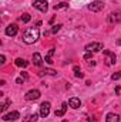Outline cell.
Returning a JSON list of instances; mask_svg holds the SVG:
<instances>
[{"instance_id": "cell-28", "label": "cell", "mask_w": 121, "mask_h": 122, "mask_svg": "<svg viewBox=\"0 0 121 122\" xmlns=\"http://www.w3.org/2000/svg\"><path fill=\"white\" fill-rule=\"evenodd\" d=\"M87 122H97V121H95L94 118H88V119H87Z\"/></svg>"}, {"instance_id": "cell-26", "label": "cell", "mask_w": 121, "mask_h": 122, "mask_svg": "<svg viewBox=\"0 0 121 122\" xmlns=\"http://www.w3.org/2000/svg\"><path fill=\"white\" fill-rule=\"evenodd\" d=\"M0 62H1V64H4V62H6V57H4L3 54L0 56Z\"/></svg>"}, {"instance_id": "cell-8", "label": "cell", "mask_w": 121, "mask_h": 122, "mask_svg": "<svg viewBox=\"0 0 121 122\" xmlns=\"http://www.w3.org/2000/svg\"><path fill=\"white\" fill-rule=\"evenodd\" d=\"M20 118V114L17 112V111H11V112H9V114H4L3 115V121H16V119H19Z\"/></svg>"}, {"instance_id": "cell-7", "label": "cell", "mask_w": 121, "mask_h": 122, "mask_svg": "<svg viewBox=\"0 0 121 122\" xmlns=\"http://www.w3.org/2000/svg\"><path fill=\"white\" fill-rule=\"evenodd\" d=\"M104 9V3L100 1V0H95V1H91L88 4V10L91 11H101Z\"/></svg>"}, {"instance_id": "cell-25", "label": "cell", "mask_w": 121, "mask_h": 122, "mask_svg": "<svg viewBox=\"0 0 121 122\" xmlns=\"http://www.w3.org/2000/svg\"><path fill=\"white\" fill-rule=\"evenodd\" d=\"M20 74H22V78H24V80H27V78H29V75H27V72H26V71H23V72H20Z\"/></svg>"}, {"instance_id": "cell-14", "label": "cell", "mask_w": 121, "mask_h": 122, "mask_svg": "<svg viewBox=\"0 0 121 122\" xmlns=\"http://www.w3.org/2000/svg\"><path fill=\"white\" fill-rule=\"evenodd\" d=\"M66 111H67V102H63L61 104V107H60V109H57L56 111V117H63L64 114H66Z\"/></svg>"}, {"instance_id": "cell-19", "label": "cell", "mask_w": 121, "mask_h": 122, "mask_svg": "<svg viewBox=\"0 0 121 122\" xmlns=\"http://www.w3.org/2000/svg\"><path fill=\"white\" fill-rule=\"evenodd\" d=\"M30 14H27V13H24V14H23V16H22V17H20V20H22V21H23V23H29V21H30Z\"/></svg>"}, {"instance_id": "cell-9", "label": "cell", "mask_w": 121, "mask_h": 122, "mask_svg": "<svg viewBox=\"0 0 121 122\" xmlns=\"http://www.w3.org/2000/svg\"><path fill=\"white\" fill-rule=\"evenodd\" d=\"M40 91L38 90H30V91L26 94V99L27 101H36V99H38L40 98Z\"/></svg>"}, {"instance_id": "cell-16", "label": "cell", "mask_w": 121, "mask_h": 122, "mask_svg": "<svg viewBox=\"0 0 121 122\" xmlns=\"http://www.w3.org/2000/svg\"><path fill=\"white\" fill-rule=\"evenodd\" d=\"M40 75H57V71L56 70H51V68H46L40 72Z\"/></svg>"}, {"instance_id": "cell-18", "label": "cell", "mask_w": 121, "mask_h": 122, "mask_svg": "<svg viewBox=\"0 0 121 122\" xmlns=\"http://www.w3.org/2000/svg\"><path fill=\"white\" fill-rule=\"evenodd\" d=\"M53 54H54V48H51V50H50V51H49V54H47V56H46V62H47V64H51V62H53V61H51V56H53Z\"/></svg>"}, {"instance_id": "cell-27", "label": "cell", "mask_w": 121, "mask_h": 122, "mask_svg": "<svg viewBox=\"0 0 121 122\" xmlns=\"http://www.w3.org/2000/svg\"><path fill=\"white\" fill-rule=\"evenodd\" d=\"M23 81H24V78H17V80H16L17 84H23Z\"/></svg>"}, {"instance_id": "cell-29", "label": "cell", "mask_w": 121, "mask_h": 122, "mask_svg": "<svg viewBox=\"0 0 121 122\" xmlns=\"http://www.w3.org/2000/svg\"><path fill=\"white\" fill-rule=\"evenodd\" d=\"M117 44H118V46H121V38H120V40H117Z\"/></svg>"}, {"instance_id": "cell-21", "label": "cell", "mask_w": 121, "mask_h": 122, "mask_svg": "<svg viewBox=\"0 0 121 122\" xmlns=\"http://www.w3.org/2000/svg\"><path fill=\"white\" fill-rule=\"evenodd\" d=\"M10 104H11V101H10V99H6V102L1 105V112H4V111L9 108V105H10Z\"/></svg>"}, {"instance_id": "cell-24", "label": "cell", "mask_w": 121, "mask_h": 122, "mask_svg": "<svg viewBox=\"0 0 121 122\" xmlns=\"http://www.w3.org/2000/svg\"><path fill=\"white\" fill-rule=\"evenodd\" d=\"M91 56H93V53H86V54H84V60H90Z\"/></svg>"}, {"instance_id": "cell-6", "label": "cell", "mask_w": 121, "mask_h": 122, "mask_svg": "<svg viewBox=\"0 0 121 122\" xmlns=\"http://www.w3.org/2000/svg\"><path fill=\"white\" fill-rule=\"evenodd\" d=\"M103 53H104V56H105V64H107V65H113V64L116 62L117 57H116V54H114L113 51H110V50H104Z\"/></svg>"}, {"instance_id": "cell-17", "label": "cell", "mask_w": 121, "mask_h": 122, "mask_svg": "<svg viewBox=\"0 0 121 122\" xmlns=\"http://www.w3.org/2000/svg\"><path fill=\"white\" fill-rule=\"evenodd\" d=\"M73 71H74V75H76L77 78H83V72L80 71V67H78V65H74Z\"/></svg>"}, {"instance_id": "cell-12", "label": "cell", "mask_w": 121, "mask_h": 122, "mask_svg": "<svg viewBox=\"0 0 121 122\" xmlns=\"http://www.w3.org/2000/svg\"><path fill=\"white\" fill-rule=\"evenodd\" d=\"M105 121H107V122H120V117H118L117 114H113V112H110V114H107V117H105Z\"/></svg>"}, {"instance_id": "cell-20", "label": "cell", "mask_w": 121, "mask_h": 122, "mask_svg": "<svg viewBox=\"0 0 121 122\" xmlns=\"http://www.w3.org/2000/svg\"><path fill=\"white\" fill-rule=\"evenodd\" d=\"M68 7V4L67 3H59V4H56L54 6V10H60V9H67Z\"/></svg>"}, {"instance_id": "cell-3", "label": "cell", "mask_w": 121, "mask_h": 122, "mask_svg": "<svg viewBox=\"0 0 121 122\" xmlns=\"http://www.w3.org/2000/svg\"><path fill=\"white\" fill-rule=\"evenodd\" d=\"M107 21H108V24H117V23H120L121 21V11H113V13H110L108 14V17H107Z\"/></svg>"}, {"instance_id": "cell-10", "label": "cell", "mask_w": 121, "mask_h": 122, "mask_svg": "<svg viewBox=\"0 0 121 122\" xmlns=\"http://www.w3.org/2000/svg\"><path fill=\"white\" fill-rule=\"evenodd\" d=\"M17 31H19L17 24H9V26L6 27V34H7L9 37H14V36L17 34Z\"/></svg>"}, {"instance_id": "cell-30", "label": "cell", "mask_w": 121, "mask_h": 122, "mask_svg": "<svg viewBox=\"0 0 121 122\" xmlns=\"http://www.w3.org/2000/svg\"><path fill=\"white\" fill-rule=\"evenodd\" d=\"M63 122H68V121H66V119H64V121H63Z\"/></svg>"}, {"instance_id": "cell-15", "label": "cell", "mask_w": 121, "mask_h": 122, "mask_svg": "<svg viewBox=\"0 0 121 122\" xmlns=\"http://www.w3.org/2000/svg\"><path fill=\"white\" fill-rule=\"evenodd\" d=\"M14 64H16L17 67H20V68H26V67L29 65V62H27L26 60H23V58H16Z\"/></svg>"}, {"instance_id": "cell-4", "label": "cell", "mask_w": 121, "mask_h": 122, "mask_svg": "<svg viewBox=\"0 0 121 122\" xmlns=\"http://www.w3.org/2000/svg\"><path fill=\"white\" fill-rule=\"evenodd\" d=\"M86 53H97V51H101L103 50V44L101 43H90L84 47Z\"/></svg>"}, {"instance_id": "cell-13", "label": "cell", "mask_w": 121, "mask_h": 122, "mask_svg": "<svg viewBox=\"0 0 121 122\" xmlns=\"http://www.w3.org/2000/svg\"><path fill=\"white\" fill-rule=\"evenodd\" d=\"M33 64L37 65V67H40V65L43 64V58H41V56H40L38 53H34V54H33Z\"/></svg>"}, {"instance_id": "cell-23", "label": "cell", "mask_w": 121, "mask_h": 122, "mask_svg": "<svg viewBox=\"0 0 121 122\" xmlns=\"http://www.w3.org/2000/svg\"><path fill=\"white\" fill-rule=\"evenodd\" d=\"M61 27H63L61 24H57V26H53V29H51V34H56V33H59Z\"/></svg>"}, {"instance_id": "cell-1", "label": "cell", "mask_w": 121, "mask_h": 122, "mask_svg": "<svg viewBox=\"0 0 121 122\" xmlns=\"http://www.w3.org/2000/svg\"><path fill=\"white\" fill-rule=\"evenodd\" d=\"M38 37H40V30H38L37 27H30V29L24 30L23 36H22V38H23V41H24L26 44H33V43H36V41L38 40Z\"/></svg>"}, {"instance_id": "cell-22", "label": "cell", "mask_w": 121, "mask_h": 122, "mask_svg": "<svg viewBox=\"0 0 121 122\" xmlns=\"http://www.w3.org/2000/svg\"><path fill=\"white\" fill-rule=\"evenodd\" d=\"M120 78H121V71L114 72V74L111 75V80H113V81H117V80H120Z\"/></svg>"}, {"instance_id": "cell-11", "label": "cell", "mask_w": 121, "mask_h": 122, "mask_svg": "<svg viewBox=\"0 0 121 122\" xmlns=\"http://www.w3.org/2000/svg\"><path fill=\"white\" fill-rule=\"evenodd\" d=\"M68 107H71L73 109H77V108H80V107H81V101H80L78 98L73 97V98H70V99H68Z\"/></svg>"}, {"instance_id": "cell-5", "label": "cell", "mask_w": 121, "mask_h": 122, "mask_svg": "<svg viewBox=\"0 0 121 122\" xmlns=\"http://www.w3.org/2000/svg\"><path fill=\"white\" fill-rule=\"evenodd\" d=\"M50 108H51V104L44 101V102L40 105V117H41V118H47L49 114H50Z\"/></svg>"}, {"instance_id": "cell-2", "label": "cell", "mask_w": 121, "mask_h": 122, "mask_svg": "<svg viewBox=\"0 0 121 122\" xmlns=\"http://www.w3.org/2000/svg\"><path fill=\"white\" fill-rule=\"evenodd\" d=\"M33 7L37 9V10H40L41 13H46L49 10V3L46 0H34L33 1Z\"/></svg>"}]
</instances>
